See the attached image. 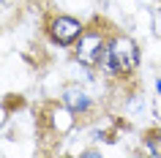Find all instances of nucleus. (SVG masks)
<instances>
[{
  "instance_id": "obj_1",
  "label": "nucleus",
  "mask_w": 161,
  "mask_h": 158,
  "mask_svg": "<svg viewBox=\"0 0 161 158\" xmlns=\"http://www.w3.org/2000/svg\"><path fill=\"white\" fill-rule=\"evenodd\" d=\"M139 63V49H136V44L128 38V35H109V41H107V49H104L101 60H98V66L107 76H128L131 71L136 68Z\"/></svg>"
},
{
  "instance_id": "obj_2",
  "label": "nucleus",
  "mask_w": 161,
  "mask_h": 158,
  "mask_svg": "<svg viewBox=\"0 0 161 158\" xmlns=\"http://www.w3.org/2000/svg\"><path fill=\"white\" fill-rule=\"evenodd\" d=\"M107 41L109 35L107 33H98V30H87V33L79 35V41L74 44V57L76 63L82 66H98L104 49H107Z\"/></svg>"
},
{
  "instance_id": "obj_3",
  "label": "nucleus",
  "mask_w": 161,
  "mask_h": 158,
  "mask_svg": "<svg viewBox=\"0 0 161 158\" xmlns=\"http://www.w3.org/2000/svg\"><path fill=\"white\" fill-rule=\"evenodd\" d=\"M82 33H85V25L76 17H68V14L52 17L49 25H47V35H49L58 46H71V44H76Z\"/></svg>"
},
{
  "instance_id": "obj_4",
  "label": "nucleus",
  "mask_w": 161,
  "mask_h": 158,
  "mask_svg": "<svg viewBox=\"0 0 161 158\" xmlns=\"http://www.w3.org/2000/svg\"><path fill=\"white\" fill-rule=\"evenodd\" d=\"M63 104H66L74 115H82V112H90V109H93V98H90L85 90H79V87H66V90H63Z\"/></svg>"
},
{
  "instance_id": "obj_5",
  "label": "nucleus",
  "mask_w": 161,
  "mask_h": 158,
  "mask_svg": "<svg viewBox=\"0 0 161 158\" xmlns=\"http://www.w3.org/2000/svg\"><path fill=\"white\" fill-rule=\"evenodd\" d=\"M156 90H158V95H161V76L156 79Z\"/></svg>"
}]
</instances>
